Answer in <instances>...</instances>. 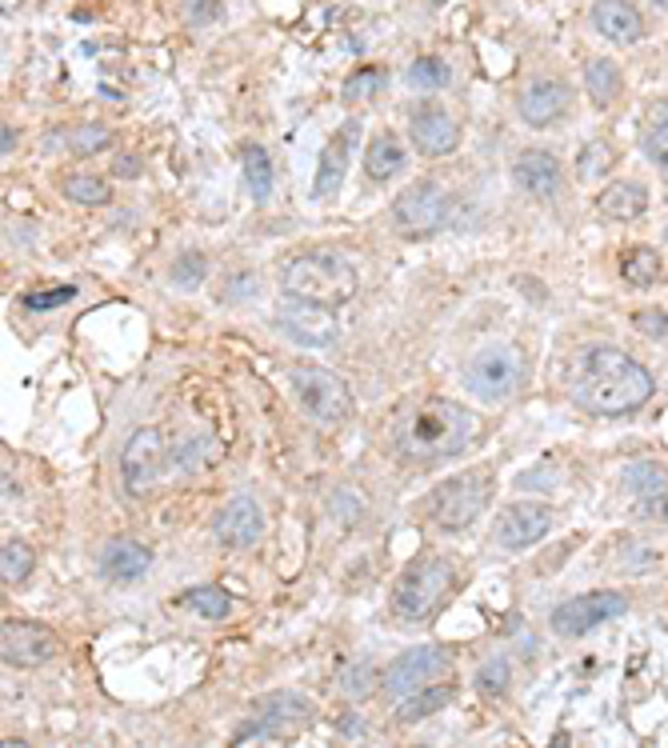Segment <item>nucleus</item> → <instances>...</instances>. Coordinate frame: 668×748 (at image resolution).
Masks as SVG:
<instances>
[{
    "instance_id": "f257e3e1",
    "label": "nucleus",
    "mask_w": 668,
    "mask_h": 748,
    "mask_svg": "<svg viewBox=\"0 0 668 748\" xmlns=\"http://www.w3.org/2000/svg\"><path fill=\"white\" fill-rule=\"evenodd\" d=\"M568 388L573 400L592 417H629L653 400L657 381L645 364L616 344H589L568 369Z\"/></svg>"
},
{
    "instance_id": "f03ea898",
    "label": "nucleus",
    "mask_w": 668,
    "mask_h": 748,
    "mask_svg": "<svg viewBox=\"0 0 668 748\" xmlns=\"http://www.w3.org/2000/svg\"><path fill=\"white\" fill-rule=\"evenodd\" d=\"M473 441V412L456 400L429 397L408 405L393 424V453L412 468H437Z\"/></svg>"
},
{
    "instance_id": "7ed1b4c3",
    "label": "nucleus",
    "mask_w": 668,
    "mask_h": 748,
    "mask_svg": "<svg viewBox=\"0 0 668 748\" xmlns=\"http://www.w3.org/2000/svg\"><path fill=\"white\" fill-rule=\"evenodd\" d=\"M281 288L284 296H301L313 305H344L356 293V272L344 257L308 252V257H296L293 264H284Z\"/></svg>"
},
{
    "instance_id": "20e7f679",
    "label": "nucleus",
    "mask_w": 668,
    "mask_h": 748,
    "mask_svg": "<svg viewBox=\"0 0 668 748\" xmlns=\"http://www.w3.org/2000/svg\"><path fill=\"white\" fill-rule=\"evenodd\" d=\"M456 585V565L449 556H420L412 565L405 568L393 585V612H397L400 621H424L432 612L441 609V601L453 592Z\"/></svg>"
},
{
    "instance_id": "39448f33",
    "label": "nucleus",
    "mask_w": 668,
    "mask_h": 748,
    "mask_svg": "<svg viewBox=\"0 0 668 748\" xmlns=\"http://www.w3.org/2000/svg\"><path fill=\"white\" fill-rule=\"evenodd\" d=\"M488 500H492V468H468V473H456L453 480H441L432 488L424 512L441 533H465L488 509Z\"/></svg>"
},
{
    "instance_id": "423d86ee",
    "label": "nucleus",
    "mask_w": 668,
    "mask_h": 748,
    "mask_svg": "<svg viewBox=\"0 0 668 748\" xmlns=\"http://www.w3.org/2000/svg\"><path fill=\"white\" fill-rule=\"evenodd\" d=\"M529 381V361L517 344H485L476 349L465 364V388L485 405L517 397Z\"/></svg>"
},
{
    "instance_id": "0eeeda50",
    "label": "nucleus",
    "mask_w": 668,
    "mask_h": 748,
    "mask_svg": "<svg viewBox=\"0 0 668 748\" xmlns=\"http://www.w3.org/2000/svg\"><path fill=\"white\" fill-rule=\"evenodd\" d=\"M293 397L305 408V417L320 429H340L352 417V393L337 373L320 369V364H293Z\"/></svg>"
},
{
    "instance_id": "6e6552de",
    "label": "nucleus",
    "mask_w": 668,
    "mask_h": 748,
    "mask_svg": "<svg viewBox=\"0 0 668 748\" xmlns=\"http://www.w3.org/2000/svg\"><path fill=\"white\" fill-rule=\"evenodd\" d=\"M313 701L301 692H269L257 701V716L240 728L233 745H257V740H288L313 725Z\"/></svg>"
},
{
    "instance_id": "1a4fd4ad",
    "label": "nucleus",
    "mask_w": 668,
    "mask_h": 748,
    "mask_svg": "<svg viewBox=\"0 0 668 748\" xmlns=\"http://www.w3.org/2000/svg\"><path fill=\"white\" fill-rule=\"evenodd\" d=\"M165 432L145 424V429L128 432V441L121 444V456H116V468H121V485H125L128 497H148L152 488L160 485V473H165Z\"/></svg>"
},
{
    "instance_id": "9d476101",
    "label": "nucleus",
    "mask_w": 668,
    "mask_h": 748,
    "mask_svg": "<svg viewBox=\"0 0 668 748\" xmlns=\"http://www.w3.org/2000/svg\"><path fill=\"white\" fill-rule=\"evenodd\" d=\"M624 612H629V597L624 592H612V589L585 592V597H573L561 609H553V633L565 636V641H577V636L592 633L597 624L616 621Z\"/></svg>"
},
{
    "instance_id": "9b49d317",
    "label": "nucleus",
    "mask_w": 668,
    "mask_h": 748,
    "mask_svg": "<svg viewBox=\"0 0 668 748\" xmlns=\"http://www.w3.org/2000/svg\"><path fill=\"white\" fill-rule=\"evenodd\" d=\"M276 325L288 340L308 344V349H325L337 340V317L329 313V305H313L301 296H284L276 305Z\"/></svg>"
},
{
    "instance_id": "f8f14e48",
    "label": "nucleus",
    "mask_w": 668,
    "mask_h": 748,
    "mask_svg": "<svg viewBox=\"0 0 668 748\" xmlns=\"http://www.w3.org/2000/svg\"><path fill=\"white\" fill-rule=\"evenodd\" d=\"M453 669V653L444 645H417L408 648V653H400L393 665H388L385 672V689L393 692V696H408V692L424 689V684H432V677H441V672Z\"/></svg>"
},
{
    "instance_id": "ddd939ff",
    "label": "nucleus",
    "mask_w": 668,
    "mask_h": 748,
    "mask_svg": "<svg viewBox=\"0 0 668 748\" xmlns=\"http://www.w3.org/2000/svg\"><path fill=\"white\" fill-rule=\"evenodd\" d=\"M0 657L12 669H41L57 657V633L33 621H4L0 628Z\"/></svg>"
},
{
    "instance_id": "4468645a",
    "label": "nucleus",
    "mask_w": 668,
    "mask_h": 748,
    "mask_svg": "<svg viewBox=\"0 0 668 748\" xmlns=\"http://www.w3.org/2000/svg\"><path fill=\"white\" fill-rule=\"evenodd\" d=\"M449 193H444L441 184L432 181H420V184H408L405 193L397 196L393 204V216H397V225L405 233H437V228L449 220Z\"/></svg>"
},
{
    "instance_id": "2eb2a0df",
    "label": "nucleus",
    "mask_w": 668,
    "mask_h": 748,
    "mask_svg": "<svg viewBox=\"0 0 668 748\" xmlns=\"http://www.w3.org/2000/svg\"><path fill=\"white\" fill-rule=\"evenodd\" d=\"M553 529V512L544 505H509V509L497 517V544L505 553H521V548H533L536 541H544Z\"/></svg>"
},
{
    "instance_id": "dca6fc26",
    "label": "nucleus",
    "mask_w": 668,
    "mask_h": 748,
    "mask_svg": "<svg viewBox=\"0 0 668 748\" xmlns=\"http://www.w3.org/2000/svg\"><path fill=\"white\" fill-rule=\"evenodd\" d=\"M213 533L225 548H252L264 536V509L252 497H233L216 512Z\"/></svg>"
},
{
    "instance_id": "f3484780",
    "label": "nucleus",
    "mask_w": 668,
    "mask_h": 748,
    "mask_svg": "<svg viewBox=\"0 0 668 748\" xmlns=\"http://www.w3.org/2000/svg\"><path fill=\"white\" fill-rule=\"evenodd\" d=\"M408 136L424 157H449L461 145V125H456L453 113H444L441 104H424L408 121Z\"/></svg>"
},
{
    "instance_id": "a211bd4d",
    "label": "nucleus",
    "mask_w": 668,
    "mask_h": 748,
    "mask_svg": "<svg viewBox=\"0 0 668 748\" xmlns=\"http://www.w3.org/2000/svg\"><path fill=\"white\" fill-rule=\"evenodd\" d=\"M512 181L521 184L529 196H536V201H553L565 189V172H561L556 152H548V148H524L521 157L512 160Z\"/></svg>"
},
{
    "instance_id": "6ab92c4d",
    "label": "nucleus",
    "mask_w": 668,
    "mask_h": 748,
    "mask_svg": "<svg viewBox=\"0 0 668 748\" xmlns=\"http://www.w3.org/2000/svg\"><path fill=\"white\" fill-rule=\"evenodd\" d=\"M568 104H573V89H568L565 80L556 77H544L533 80L529 89L521 92V101H517V113L529 128H548L553 121L568 113Z\"/></svg>"
},
{
    "instance_id": "aec40b11",
    "label": "nucleus",
    "mask_w": 668,
    "mask_h": 748,
    "mask_svg": "<svg viewBox=\"0 0 668 748\" xmlns=\"http://www.w3.org/2000/svg\"><path fill=\"white\" fill-rule=\"evenodd\" d=\"M361 140V121H344L340 133L332 136L325 152H320V165H317V177H313V196H337V189L344 184V172H349V157L352 148Z\"/></svg>"
},
{
    "instance_id": "412c9836",
    "label": "nucleus",
    "mask_w": 668,
    "mask_h": 748,
    "mask_svg": "<svg viewBox=\"0 0 668 748\" xmlns=\"http://www.w3.org/2000/svg\"><path fill=\"white\" fill-rule=\"evenodd\" d=\"M592 29L612 45H636L645 36V16L629 0H597L592 4Z\"/></svg>"
},
{
    "instance_id": "4be33fe9",
    "label": "nucleus",
    "mask_w": 668,
    "mask_h": 748,
    "mask_svg": "<svg viewBox=\"0 0 668 748\" xmlns=\"http://www.w3.org/2000/svg\"><path fill=\"white\" fill-rule=\"evenodd\" d=\"M148 565H152V553L136 541H113L101 553V577L116 580V585H133V580H140L148 573Z\"/></svg>"
},
{
    "instance_id": "5701e85b",
    "label": "nucleus",
    "mask_w": 668,
    "mask_h": 748,
    "mask_svg": "<svg viewBox=\"0 0 668 748\" xmlns=\"http://www.w3.org/2000/svg\"><path fill=\"white\" fill-rule=\"evenodd\" d=\"M641 152L668 177V97H657L641 116Z\"/></svg>"
},
{
    "instance_id": "b1692460",
    "label": "nucleus",
    "mask_w": 668,
    "mask_h": 748,
    "mask_svg": "<svg viewBox=\"0 0 668 748\" xmlns=\"http://www.w3.org/2000/svg\"><path fill=\"white\" fill-rule=\"evenodd\" d=\"M597 208L609 220H636V216L648 213V189L636 181H616L597 196Z\"/></svg>"
},
{
    "instance_id": "393cba45",
    "label": "nucleus",
    "mask_w": 668,
    "mask_h": 748,
    "mask_svg": "<svg viewBox=\"0 0 668 748\" xmlns=\"http://www.w3.org/2000/svg\"><path fill=\"white\" fill-rule=\"evenodd\" d=\"M405 169V145L393 133H381L364 148V177L369 181H393Z\"/></svg>"
},
{
    "instance_id": "a878e982",
    "label": "nucleus",
    "mask_w": 668,
    "mask_h": 748,
    "mask_svg": "<svg viewBox=\"0 0 668 748\" xmlns=\"http://www.w3.org/2000/svg\"><path fill=\"white\" fill-rule=\"evenodd\" d=\"M456 701V684H424V689L408 692V701L397 709V721L400 725H417L424 716L441 713L444 704Z\"/></svg>"
},
{
    "instance_id": "bb28decb",
    "label": "nucleus",
    "mask_w": 668,
    "mask_h": 748,
    "mask_svg": "<svg viewBox=\"0 0 668 748\" xmlns=\"http://www.w3.org/2000/svg\"><path fill=\"white\" fill-rule=\"evenodd\" d=\"M585 89H589V97H592V104H597V109H609V104L616 101V97H621V89H624L621 68L612 65L609 57L589 60V65H585Z\"/></svg>"
},
{
    "instance_id": "cd10ccee",
    "label": "nucleus",
    "mask_w": 668,
    "mask_h": 748,
    "mask_svg": "<svg viewBox=\"0 0 668 748\" xmlns=\"http://www.w3.org/2000/svg\"><path fill=\"white\" fill-rule=\"evenodd\" d=\"M621 485L624 492H633L641 500L657 497V492H668V468L660 461H633V465H624Z\"/></svg>"
},
{
    "instance_id": "c85d7f7f",
    "label": "nucleus",
    "mask_w": 668,
    "mask_h": 748,
    "mask_svg": "<svg viewBox=\"0 0 668 748\" xmlns=\"http://www.w3.org/2000/svg\"><path fill=\"white\" fill-rule=\"evenodd\" d=\"M240 172H245V184H249V196L257 204H264L272 196V160L261 145H245L240 148Z\"/></svg>"
},
{
    "instance_id": "c756f323",
    "label": "nucleus",
    "mask_w": 668,
    "mask_h": 748,
    "mask_svg": "<svg viewBox=\"0 0 668 748\" xmlns=\"http://www.w3.org/2000/svg\"><path fill=\"white\" fill-rule=\"evenodd\" d=\"M621 276L633 284V288H648V284H657L660 276H665V257H660L657 249L641 245V249H633L621 261Z\"/></svg>"
},
{
    "instance_id": "7c9ffc66",
    "label": "nucleus",
    "mask_w": 668,
    "mask_h": 748,
    "mask_svg": "<svg viewBox=\"0 0 668 748\" xmlns=\"http://www.w3.org/2000/svg\"><path fill=\"white\" fill-rule=\"evenodd\" d=\"M181 604L204 621H225L228 612H233V597L225 589H216V585H201V589H189L181 597Z\"/></svg>"
},
{
    "instance_id": "2f4dec72",
    "label": "nucleus",
    "mask_w": 668,
    "mask_h": 748,
    "mask_svg": "<svg viewBox=\"0 0 668 748\" xmlns=\"http://www.w3.org/2000/svg\"><path fill=\"white\" fill-rule=\"evenodd\" d=\"M109 145H113V128L104 125H77L65 133V148L72 157H97Z\"/></svg>"
},
{
    "instance_id": "473e14b6",
    "label": "nucleus",
    "mask_w": 668,
    "mask_h": 748,
    "mask_svg": "<svg viewBox=\"0 0 668 748\" xmlns=\"http://www.w3.org/2000/svg\"><path fill=\"white\" fill-rule=\"evenodd\" d=\"M33 568H36L33 544H24V541H4V548H0V577L9 580V585H16V580L33 577Z\"/></svg>"
},
{
    "instance_id": "72a5a7b5",
    "label": "nucleus",
    "mask_w": 668,
    "mask_h": 748,
    "mask_svg": "<svg viewBox=\"0 0 668 748\" xmlns=\"http://www.w3.org/2000/svg\"><path fill=\"white\" fill-rule=\"evenodd\" d=\"M612 160H616V152H612L609 140H589L577 152V177L580 181H597V177H604L612 169Z\"/></svg>"
},
{
    "instance_id": "f704fd0d",
    "label": "nucleus",
    "mask_w": 668,
    "mask_h": 748,
    "mask_svg": "<svg viewBox=\"0 0 668 748\" xmlns=\"http://www.w3.org/2000/svg\"><path fill=\"white\" fill-rule=\"evenodd\" d=\"M65 196L72 204H84V208H101V204H109V184L101 181V177H84V172H77V177H68L65 181Z\"/></svg>"
},
{
    "instance_id": "c9c22d12",
    "label": "nucleus",
    "mask_w": 668,
    "mask_h": 748,
    "mask_svg": "<svg viewBox=\"0 0 668 748\" xmlns=\"http://www.w3.org/2000/svg\"><path fill=\"white\" fill-rule=\"evenodd\" d=\"M449 77H453V72H449V65H444L441 57H417L408 65V84H412V89L437 92L449 84Z\"/></svg>"
},
{
    "instance_id": "e433bc0d",
    "label": "nucleus",
    "mask_w": 668,
    "mask_h": 748,
    "mask_svg": "<svg viewBox=\"0 0 668 748\" xmlns=\"http://www.w3.org/2000/svg\"><path fill=\"white\" fill-rule=\"evenodd\" d=\"M216 441L213 437H189V441L177 449V465L184 468V473H201V468H208L216 461Z\"/></svg>"
},
{
    "instance_id": "4c0bfd02",
    "label": "nucleus",
    "mask_w": 668,
    "mask_h": 748,
    "mask_svg": "<svg viewBox=\"0 0 668 748\" xmlns=\"http://www.w3.org/2000/svg\"><path fill=\"white\" fill-rule=\"evenodd\" d=\"M204 276H208V261H204L201 252H181V257L169 264V281L177 284V288H201Z\"/></svg>"
},
{
    "instance_id": "58836bf2",
    "label": "nucleus",
    "mask_w": 668,
    "mask_h": 748,
    "mask_svg": "<svg viewBox=\"0 0 668 748\" xmlns=\"http://www.w3.org/2000/svg\"><path fill=\"white\" fill-rule=\"evenodd\" d=\"M381 89H385V68L364 65L361 72H352V77L344 80V101H369V97H376Z\"/></svg>"
},
{
    "instance_id": "ea45409f",
    "label": "nucleus",
    "mask_w": 668,
    "mask_h": 748,
    "mask_svg": "<svg viewBox=\"0 0 668 748\" xmlns=\"http://www.w3.org/2000/svg\"><path fill=\"white\" fill-rule=\"evenodd\" d=\"M340 689H344V696H349V701H364V696H373V689H376L373 665H352V669H344V677H340Z\"/></svg>"
},
{
    "instance_id": "a19ab883",
    "label": "nucleus",
    "mask_w": 668,
    "mask_h": 748,
    "mask_svg": "<svg viewBox=\"0 0 668 748\" xmlns=\"http://www.w3.org/2000/svg\"><path fill=\"white\" fill-rule=\"evenodd\" d=\"M509 680H512L509 660L497 657V660H488V665H480V672H476V689L488 692V696H500V692L509 689Z\"/></svg>"
},
{
    "instance_id": "79ce46f5",
    "label": "nucleus",
    "mask_w": 668,
    "mask_h": 748,
    "mask_svg": "<svg viewBox=\"0 0 668 748\" xmlns=\"http://www.w3.org/2000/svg\"><path fill=\"white\" fill-rule=\"evenodd\" d=\"M77 284H60L53 293H24V308H33V313H45V308H60L68 301H77Z\"/></svg>"
},
{
    "instance_id": "37998d69",
    "label": "nucleus",
    "mask_w": 668,
    "mask_h": 748,
    "mask_svg": "<svg viewBox=\"0 0 668 748\" xmlns=\"http://www.w3.org/2000/svg\"><path fill=\"white\" fill-rule=\"evenodd\" d=\"M332 512H337V521H344V524L364 521V497L361 492H352V488H337V492H332Z\"/></svg>"
},
{
    "instance_id": "c03bdc74",
    "label": "nucleus",
    "mask_w": 668,
    "mask_h": 748,
    "mask_svg": "<svg viewBox=\"0 0 668 748\" xmlns=\"http://www.w3.org/2000/svg\"><path fill=\"white\" fill-rule=\"evenodd\" d=\"M184 16H189L193 29H204V24H216L225 16V4L220 0H189V12Z\"/></svg>"
},
{
    "instance_id": "a18cd8bd",
    "label": "nucleus",
    "mask_w": 668,
    "mask_h": 748,
    "mask_svg": "<svg viewBox=\"0 0 668 748\" xmlns=\"http://www.w3.org/2000/svg\"><path fill=\"white\" fill-rule=\"evenodd\" d=\"M633 325H636V332H645V337H668L665 308H645V313H636Z\"/></svg>"
},
{
    "instance_id": "49530a36",
    "label": "nucleus",
    "mask_w": 668,
    "mask_h": 748,
    "mask_svg": "<svg viewBox=\"0 0 668 748\" xmlns=\"http://www.w3.org/2000/svg\"><path fill=\"white\" fill-rule=\"evenodd\" d=\"M553 485H556V473L548 465L533 468V473H524V476H517V488H544V492H548Z\"/></svg>"
},
{
    "instance_id": "de8ad7c7",
    "label": "nucleus",
    "mask_w": 668,
    "mask_h": 748,
    "mask_svg": "<svg viewBox=\"0 0 668 748\" xmlns=\"http://www.w3.org/2000/svg\"><path fill=\"white\" fill-rule=\"evenodd\" d=\"M641 517H653V521L668 524V492H657V497H645V509Z\"/></svg>"
},
{
    "instance_id": "09e8293b",
    "label": "nucleus",
    "mask_w": 668,
    "mask_h": 748,
    "mask_svg": "<svg viewBox=\"0 0 668 748\" xmlns=\"http://www.w3.org/2000/svg\"><path fill=\"white\" fill-rule=\"evenodd\" d=\"M340 737L344 740H361L364 737V721L356 713H344L340 716Z\"/></svg>"
},
{
    "instance_id": "8fccbe9b",
    "label": "nucleus",
    "mask_w": 668,
    "mask_h": 748,
    "mask_svg": "<svg viewBox=\"0 0 668 748\" xmlns=\"http://www.w3.org/2000/svg\"><path fill=\"white\" fill-rule=\"evenodd\" d=\"M116 177H125V181H133V177H140V157H121L113 165Z\"/></svg>"
},
{
    "instance_id": "3c124183",
    "label": "nucleus",
    "mask_w": 668,
    "mask_h": 748,
    "mask_svg": "<svg viewBox=\"0 0 668 748\" xmlns=\"http://www.w3.org/2000/svg\"><path fill=\"white\" fill-rule=\"evenodd\" d=\"M12 148H16V128H9V125H4V133H0V152L9 157Z\"/></svg>"
}]
</instances>
